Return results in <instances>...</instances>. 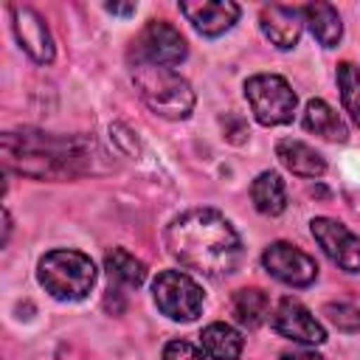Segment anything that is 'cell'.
I'll return each instance as SVG.
<instances>
[{"label":"cell","mask_w":360,"mask_h":360,"mask_svg":"<svg viewBox=\"0 0 360 360\" xmlns=\"http://www.w3.org/2000/svg\"><path fill=\"white\" fill-rule=\"evenodd\" d=\"M169 253L188 270L225 278L239 270L245 248L236 228L217 208H188L166 228Z\"/></svg>","instance_id":"obj_1"},{"label":"cell","mask_w":360,"mask_h":360,"mask_svg":"<svg viewBox=\"0 0 360 360\" xmlns=\"http://www.w3.org/2000/svg\"><path fill=\"white\" fill-rule=\"evenodd\" d=\"M96 143L84 135H48V132H6V166L37 180H70L93 169Z\"/></svg>","instance_id":"obj_2"},{"label":"cell","mask_w":360,"mask_h":360,"mask_svg":"<svg viewBox=\"0 0 360 360\" xmlns=\"http://www.w3.org/2000/svg\"><path fill=\"white\" fill-rule=\"evenodd\" d=\"M132 82L143 104L155 115L169 121H180L191 115L194 90L177 70L160 68V65H132Z\"/></svg>","instance_id":"obj_3"},{"label":"cell","mask_w":360,"mask_h":360,"mask_svg":"<svg viewBox=\"0 0 360 360\" xmlns=\"http://www.w3.org/2000/svg\"><path fill=\"white\" fill-rule=\"evenodd\" d=\"M37 278L56 301H82L96 284V264L82 250L59 248L39 259Z\"/></svg>","instance_id":"obj_4"},{"label":"cell","mask_w":360,"mask_h":360,"mask_svg":"<svg viewBox=\"0 0 360 360\" xmlns=\"http://www.w3.org/2000/svg\"><path fill=\"white\" fill-rule=\"evenodd\" d=\"M245 98L250 104L253 118L262 127H278L290 124L298 96L290 87V82L278 73H256L245 82Z\"/></svg>","instance_id":"obj_5"},{"label":"cell","mask_w":360,"mask_h":360,"mask_svg":"<svg viewBox=\"0 0 360 360\" xmlns=\"http://www.w3.org/2000/svg\"><path fill=\"white\" fill-rule=\"evenodd\" d=\"M155 307L172 321H194L202 312V287L183 270H163L152 281Z\"/></svg>","instance_id":"obj_6"},{"label":"cell","mask_w":360,"mask_h":360,"mask_svg":"<svg viewBox=\"0 0 360 360\" xmlns=\"http://www.w3.org/2000/svg\"><path fill=\"white\" fill-rule=\"evenodd\" d=\"M186 53H188V45H186L183 34L166 20H149L132 42L135 65L172 68V65H180L186 59Z\"/></svg>","instance_id":"obj_7"},{"label":"cell","mask_w":360,"mask_h":360,"mask_svg":"<svg viewBox=\"0 0 360 360\" xmlns=\"http://www.w3.org/2000/svg\"><path fill=\"white\" fill-rule=\"evenodd\" d=\"M262 264L273 278H278L281 284H290V287H309L318 278L315 259L290 242L267 245L262 253Z\"/></svg>","instance_id":"obj_8"},{"label":"cell","mask_w":360,"mask_h":360,"mask_svg":"<svg viewBox=\"0 0 360 360\" xmlns=\"http://www.w3.org/2000/svg\"><path fill=\"white\" fill-rule=\"evenodd\" d=\"M309 231L321 250L346 273H360V236H354L343 222L332 217H315L309 222Z\"/></svg>","instance_id":"obj_9"},{"label":"cell","mask_w":360,"mask_h":360,"mask_svg":"<svg viewBox=\"0 0 360 360\" xmlns=\"http://www.w3.org/2000/svg\"><path fill=\"white\" fill-rule=\"evenodd\" d=\"M270 326L276 335L290 338L295 343H323L326 340V329L323 323L295 298H281L278 307L270 315Z\"/></svg>","instance_id":"obj_10"},{"label":"cell","mask_w":360,"mask_h":360,"mask_svg":"<svg viewBox=\"0 0 360 360\" xmlns=\"http://www.w3.org/2000/svg\"><path fill=\"white\" fill-rule=\"evenodd\" d=\"M11 28L20 48L39 65L53 62V39L45 20L28 6H11Z\"/></svg>","instance_id":"obj_11"},{"label":"cell","mask_w":360,"mask_h":360,"mask_svg":"<svg viewBox=\"0 0 360 360\" xmlns=\"http://www.w3.org/2000/svg\"><path fill=\"white\" fill-rule=\"evenodd\" d=\"M180 11L202 37H219L239 20V6L231 0H183Z\"/></svg>","instance_id":"obj_12"},{"label":"cell","mask_w":360,"mask_h":360,"mask_svg":"<svg viewBox=\"0 0 360 360\" xmlns=\"http://www.w3.org/2000/svg\"><path fill=\"white\" fill-rule=\"evenodd\" d=\"M259 28L262 34L281 51H290L298 45L301 39V28H304V11L295 6H281V3H270L262 8L259 14Z\"/></svg>","instance_id":"obj_13"},{"label":"cell","mask_w":360,"mask_h":360,"mask_svg":"<svg viewBox=\"0 0 360 360\" xmlns=\"http://www.w3.org/2000/svg\"><path fill=\"white\" fill-rule=\"evenodd\" d=\"M276 158L281 160V166L287 172H292L298 177H321L326 172L323 155L298 138H281L276 143Z\"/></svg>","instance_id":"obj_14"},{"label":"cell","mask_w":360,"mask_h":360,"mask_svg":"<svg viewBox=\"0 0 360 360\" xmlns=\"http://www.w3.org/2000/svg\"><path fill=\"white\" fill-rule=\"evenodd\" d=\"M304 129L312 135H321L326 141H338L343 143L349 138V129L343 124V118L323 101V98H309L304 107Z\"/></svg>","instance_id":"obj_15"},{"label":"cell","mask_w":360,"mask_h":360,"mask_svg":"<svg viewBox=\"0 0 360 360\" xmlns=\"http://www.w3.org/2000/svg\"><path fill=\"white\" fill-rule=\"evenodd\" d=\"M304 11V22L309 25L312 37L323 45V48H335L343 37V22H340V14L332 3H309L301 8Z\"/></svg>","instance_id":"obj_16"},{"label":"cell","mask_w":360,"mask_h":360,"mask_svg":"<svg viewBox=\"0 0 360 360\" xmlns=\"http://www.w3.org/2000/svg\"><path fill=\"white\" fill-rule=\"evenodd\" d=\"M250 200H253L259 214L278 217L287 208V186H284L281 174L278 172H262L250 183Z\"/></svg>","instance_id":"obj_17"},{"label":"cell","mask_w":360,"mask_h":360,"mask_svg":"<svg viewBox=\"0 0 360 360\" xmlns=\"http://www.w3.org/2000/svg\"><path fill=\"white\" fill-rule=\"evenodd\" d=\"M231 312H233L236 323H242L248 329H256L270 318V298L259 287L236 290L233 298H231Z\"/></svg>","instance_id":"obj_18"},{"label":"cell","mask_w":360,"mask_h":360,"mask_svg":"<svg viewBox=\"0 0 360 360\" xmlns=\"http://www.w3.org/2000/svg\"><path fill=\"white\" fill-rule=\"evenodd\" d=\"M200 338H202V352L211 360H239L242 357V346H245L242 335L222 321L208 323Z\"/></svg>","instance_id":"obj_19"},{"label":"cell","mask_w":360,"mask_h":360,"mask_svg":"<svg viewBox=\"0 0 360 360\" xmlns=\"http://www.w3.org/2000/svg\"><path fill=\"white\" fill-rule=\"evenodd\" d=\"M104 270L110 276V281L121 284V287H141L143 278H146V264L141 259H135L129 250L124 248H112L107 256H104Z\"/></svg>","instance_id":"obj_20"},{"label":"cell","mask_w":360,"mask_h":360,"mask_svg":"<svg viewBox=\"0 0 360 360\" xmlns=\"http://www.w3.org/2000/svg\"><path fill=\"white\" fill-rule=\"evenodd\" d=\"M338 90H340V101H343L346 112L360 127V68L357 65H352V62L338 65Z\"/></svg>","instance_id":"obj_21"},{"label":"cell","mask_w":360,"mask_h":360,"mask_svg":"<svg viewBox=\"0 0 360 360\" xmlns=\"http://www.w3.org/2000/svg\"><path fill=\"white\" fill-rule=\"evenodd\" d=\"M323 315L340 332H360V307H354V304H326Z\"/></svg>","instance_id":"obj_22"},{"label":"cell","mask_w":360,"mask_h":360,"mask_svg":"<svg viewBox=\"0 0 360 360\" xmlns=\"http://www.w3.org/2000/svg\"><path fill=\"white\" fill-rule=\"evenodd\" d=\"M163 360H208V354L188 340H169L163 346Z\"/></svg>","instance_id":"obj_23"},{"label":"cell","mask_w":360,"mask_h":360,"mask_svg":"<svg viewBox=\"0 0 360 360\" xmlns=\"http://www.w3.org/2000/svg\"><path fill=\"white\" fill-rule=\"evenodd\" d=\"M281 360H323L315 349H284Z\"/></svg>","instance_id":"obj_24"},{"label":"cell","mask_w":360,"mask_h":360,"mask_svg":"<svg viewBox=\"0 0 360 360\" xmlns=\"http://www.w3.org/2000/svg\"><path fill=\"white\" fill-rule=\"evenodd\" d=\"M110 14H121V17H129V14H135V3H107L104 6Z\"/></svg>","instance_id":"obj_25"},{"label":"cell","mask_w":360,"mask_h":360,"mask_svg":"<svg viewBox=\"0 0 360 360\" xmlns=\"http://www.w3.org/2000/svg\"><path fill=\"white\" fill-rule=\"evenodd\" d=\"M3 222H6V225H3V231H6V233H3V245H6V242H8V233H11V217H8V211H3Z\"/></svg>","instance_id":"obj_26"}]
</instances>
